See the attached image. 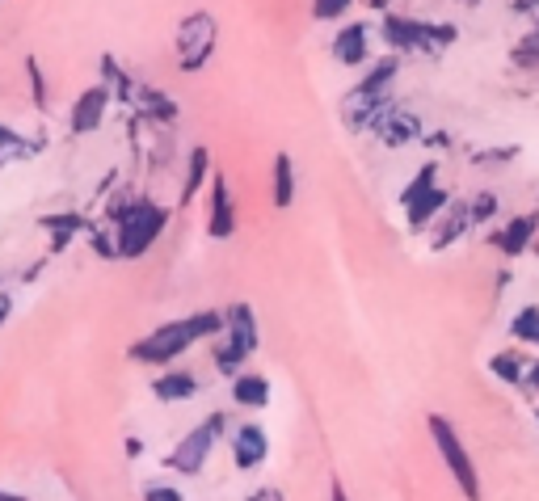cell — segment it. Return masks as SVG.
<instances>
[{
  "instance_id": "cell-1",
  "label": "cell",
  "mask_w": 539,
  "mask_h": 501,
  "mask_svg": "<svg viewBox=\"0 0 539 501\" xmlns=\"http://www.w3.org/2000/svg\"><path fill=\"white\" fill-rule=\"evenodd\" d=\"M224 329V312H190L182 320H169V325L152 329L148 337L127 350L131 363H144V367H169L173 358H182L190 346H198L203 337H215Z\"/></svg>"
},
{
  "instance_id": "cell-2",
  "label": "cell",
  "mask_w": 539,
  "mask_h": 501,
  "mask_svg": "<svg viewBox=\"0 0 539 501\" xmlns=\"http://www.w3.org/2000/svg\"><path fill=\"white\" fill-rule=\"evenodd\" d=\"M224 342L215 346V367L224 379H236L245 371V363L257 354V342H262V333H257V316L249 304H232L224 308Z\"/></svg>"
},
{
  "instance_id": "cell-3",
  "label": "cell",
  "mask_w": 539,
  "mask_h": 501,
  "mask_svg": "<svg viewBox=\"0 0 539 501\" xmlns=\"http://www.w3.org/2000/svg\"><path fill=\"white\" fill-rule=\"evenodd\" d=\"M224 434H228V413H207V422H198L182 443L165 455V468L177 476H203V468L211 464V455Z\"/></svg>"
},
{
  "instance_id": "cell-4",
  "label": "cell",
  "mask_w": 539,
  "mask_h": 501,
  "mask_svg": "<svg viewBox=\"0 0 539 501\" xmlns=\"http://www.w3.org/2000/svg\"><path fill=\"white\" fill-rule=\"evenodd\" d=\"M426 426H430V438H434L438 455H443V464H447L451 480L459 485V493H464V501H481V497H485V489H481V472H476L472 455H468V447H464V438H459L455 426L447 422V417H438V413L426 417Z\"/></svg>"
},
{
  "instance_id": "cell-5",
  "label": "cell",
  "mask_w": 539,
  "mask_h": 501,
  "mask_svg": "<svg viewBox=\"0 0 539 501\" xmlns=\"http://www.w3.org/2000/svg\"><path fill=\"white\" fill-rule=\"evenodd\" d=\"M165 224H169V207L152 203V198H135L131 215L118 224V236H114L118 240V257H144L156 240H161Z\"/></svg>"
},
{
  "instance_id": "cell-6",
  "label": "cell",
  "mask_w": 539,
  "mask_h": 501,
  "mask_svg": "<svg viewBox=\"0 0 539 501\" xmlns=\"http://www.w3.org/2000/svg\"><path fill=\"white\" fill-rule=\"evenodd\" d=\"M215 38H219V26L215 17L194 9L182 26H177V38H173V51H177V68L182 72H198L215 55Z\"/></svg>"
},
{
  "instance_id": "cell-7",
  "label": "cell",
  "mask_w": 539,
  "mask_h": 501,
  "mask_svg": "<svg viewBox=\"0 0 539 501\" xmlns=\"http://www.w3.org/2000/svg\"><path fill=\"white\" fill-rule=\"evenodd\" d=\"M455 38V26H426L413 17H384V43L396 51H422V47H447Z\"/></svg>"
},
{
  "instance_id": "cell-8",
  "label": "cell",
  "mask_w": 539,
  "mask_h": 501,
  "mask_svg": "<svg viewBox=\"0 0 539 501\" xmlns=\"http://www.w3.org/2000/svg\"><path fill=\"white\" fill-rule=\"evenodd\" d=\"M371 131L384 139L388 148H405V144H413L417 135H422V118H417L413 110H405V106H396V102H388L384 110H379L375 118H371Z\"/></svg>"
},
{
  "instance_id": "cell-9",
  "label": "cell",
  "mask_w": 539,
  "mask_h": 501,
  "mask_svg": "<svg viewBox=\"0 0 539 501\" xmlns=\"http://www.w3.org/2000/svg\"><path fill=\"white\" fill-rule=\"evenodd\" d=\"M232 464L236 472H257L270 459V434L257 426V422H245V426H236L232 430Z\"/></svg>"
},
{
  "instance_id": "cell-10",
  "label": "cell",
  "mask_w": 539,
  "mask_h": 501,
  "mask_svg": "<svg viewBox=\"0 0 539 501\" xmlns=\"http://www.w3.org/2000/svg\"><path fill=\"white\" fill-rule=\"evenodd\" d=\"M106 106H110V89H106V85L85 89V93L72 102V110H68V127H72L76 135L97 131V127H102V118H106Z\"/></svg>"
},
{
  "instance_id": "cell-11",
  "label": "cell",
  "mask_w": 539,
  "mask_h": 501,
  "mask_svg": "<svg viewBox=\"0 0 539 501\" xmlns=\"http://www.w3.org/2000/svg\"><path fill=\"white\" fill-rule=\"evenodd\" d=\"M207 232L215 240H228L236 236V207H232V194H228V177L215 173L211 177V215H207Z\"/></svg>"
},
{
  "instance_id": "cell-12",
  "label": "cell",
  "mask_w": 539,
  "mask_h": 501,
  "mask_svg": "<svg viewBox=\"0 0 539 501\" xmlns=\"http://www.w3.org/2000/svg\"><path fill=\"white\" fill-rule=\"evenodd\" d=\"M123 102H127L131 110H144L148 118H156V123H173V118H177V102H173V97H165L161 89L144 85V80H135Z\"/></svg>"
},
{
  "instance_id": "cell-13",
  "label": "cell",
  "mask_w": 539,
  "mask_h": 501,
  "mask_svg": "<svg viewBox=\"0 0 539 501\" xmlns=\"http://www.w3.org/2000/svg\"><path fill=\"white\" fill-rule=\"evenodd\" d=\"M38 228L51 236V253H64L72 245V236L89 228V219L81 211H51V215H38Z\"/></svg>"
},
{
  "instance_id": "cell-14",
  "label": "cell",
  "mask_w": 539,
  "mask_h": 501,
  "mask_svg": "<svg viewBox=\"0 0 539 501\" xmlns=\"http://www.w3.org/2000/svg\"><path fill=\"white\" fill-rule=\"evenodd\" d=\"M367 51H371V43H367V26H363V22L346 26L342 34L333 38V59H337V64H346V68H358V64H363Z\"/></svg>"
},
{
  "instance_id": "cell-15",
  "label": "cell",
  "mask_w": 539,
  "mask_h": 501,
  "mask_svg": "<svg viewBox=\"0 0 539 501\" xmlns=\"http://www.w3.org/2000/svg\"><path fill=\"white\" fill-rule=\"evenodd\" d=\"M232 400L241 409H266L270 405V379L257 371H241L232 379Z\"/></svg>"
},
{
  "instance_id": "cell-16",
  "label": "cell",
  "mask_w": 539,
  "mask_h": 501,
  "mask_svg": "<svg viewBox=\"0 0 539 501\" xmlns=\"http://www.w3.org/2000/svg\"><path fill=\"white\" fill-rule=\"evenodd\" d=\"M198 388V375L194 371H165L161 379H152V396L165 400V405H177V400H190Z\"/></svg>"
},
{
  "instance_id": "cell-17",
  "label": "cell",
  "mask_w": 539,
  "mask_h": 501,
  "mask_svg": "<svg viewBox=\"0 0 539 501\" xmlns=\"http://www.w3.org/2000/svg\"><path fill=\"white\" fill-rule=\"evenodd\" d=\"M270 203L278 211H287L295 203V165H291L287 152H278L274 165H270Z\"/></svg>"
},
{
  "instance_id": "cell-18",
  "label": "cell",
  "mask_w": 539,
  "mask_h": 501,
  "mask_svg": "<svg viewBox=\"0 0 539 501\" xmlns=\"http://www.w3.org/2000/svg\"><path fill=\"white\" fill-rule=\"evenodd\" d=\"M535 228H539V215H518V219H510V224L493 236V245L502 249L506 257H518V253H523V249L531 245Z\"/></svg>"
},
{
  "instance_id": "cell-19",
  "label": "cell",
  "mask_w": 539,
  "mask_h": 501,
  "mask_svg": "<svg viewBox=\"0 0 539 501\" xmlns=\"http://www.w3.org/2000/svg\"><path fill=\"white\" fill-rule=\"evenodd\" d=\"M447 207H451V194H447L443 186H434L430 194H422L417 203H409V207H405V211H409V228H413V232H422V228H426V224H434V219L443 215Z\"/></svg>"
},
{
  "instance_id": "cell-20",
  "label": "cell",
  "mask_w": 539,
  "mask_h": 501,
  "mask_svg": "<svg viewBox=\"0 0 539 501\" xmlns=\"http://www.w3.org/2000/svg\"><path fill=\"white\" fill-rule=\"evenodd\" d=\"M472 228V215H468V203H455V207H447L443 211V224L434 228V249H447L451 240H459Z\"/></svg>"
},
{
  "instance_id": "cell-21",
  "label": "cell",
  "mask_w": 539,
  "mask_h": 501,
  "mask_svg": "<svg viewBox=\"0 0 539 501\" xmlns=\"http://www.w3.org/2000/svg\"><path fill=\"white\" fill-rule=\"evenodd\" d=\"M489 371L502 379V384L518 388L523 384V375H527V363H523V350H502V354H493L489 358Z\"/></svg>"
},
{
  "instance_id": "cell-22",
  "label": "cell",
  "mask_w": 539,
  "mask_h": 501,
  "mask_svg": "<svg viewBox=\"0 0 539 501\" xmlns=\"http://www.w3.org/2000/svg\"><path fill=\"white\" fill-rule=\"evenodd\" d=\"M43 152V144H30L26 135H17L13 127H0V165H13V160H30Z\"/></svg>"
},
{
  "instance_id": "cell-23",
  "label": "cell",
  "mask_w": 539,
  "mask_h": 501,
  "mask_svg": "<svg viewBox=\"0 0 539 501\" xmlns=\"http://www.w3.org/2000/svg\"><path fill=\"white\" fill-rule=\"evenodd\" d=\"M207 173H211V148H194V152H190V165H186V186H182V203H190V198H194L198 190H203Z\"/></svg>"
},
{
  "instance_id": "cell-24",
  "label": "cell",
  "mask_w": 539,
  "mask_h": 501,
  "mask_svg": "<svg viewBox=\"0 0 539 501\" xmlns=\"http://www.w3.org/2000/svg\"><path fill=\"white\" fill-rule=\"evenodd\" d=\"M392 76H396V59L388 55V59H379V64L371 68V76L358 80V89L371 93V97H388V89H392Z\"/></svg>"
},
{
  "instance_id": "cell-25",
  "label": "cell",
  "mask_w": 539,
  "mask_h": 501,
  "mask_svg": "<svg viewBox=\"0 0 539 501\" xmlns=\"http://www.w3.org/2000/svg\"><path fill=\"white\" fill-rule=\"evenodd\" d=\"M510 333H514L523 346H539V304H527L523 312H518V316L510 320Z\"/></svg>"
},
{
  "instance_id": "cell-26",
  "label": "cell",
  "mask_w": 539,
  "mask_h": 501,
  "mask_svg": "<svg viewBox=\"0 0 539 501\" xmlns=\"http://www.w3.org/2000/svg\"><path fill=\"white\" fill-rule=\"evenodd\" d=\"M434 177H438V165H422V169H417V177H413V182L401 190V207H409V203H417L422 194H430V190L438 186Z\"/></svg>"
},
{
  "instance_id": "cell-27",
  "label": "cell",
  "mask_w": 539,
  "mask_h": 501,
  "mask_svg": "<svg viewBox=\"0 0 539 501\" xmlns=\"http://www.w3.org/2000/svg\"><path fill=\"white\" fill-rule=\"evenodd\" d=\"M26 76H30V93H34V106L38 110H47V76H43V64L30 55L26 59Z\"/></svg>"
},
{
  "instance_id": "cell-28",
  "label": "cell",
  "mask_w": 539,
  "mask_h": 501,
  "mask_svg": "<svg viewBox=\"0 0 539 501\" xmlns=\"http://www.w3.org/2000/svg\"><path fill=\"white\" fill-rule=\"evenodd\" d=\"M497 207H502V203H497V194H493V190L476 194L472 203H468V215H472V224H485V219H493V215H497Z\"/></svg>"
},
{
  "instance_id": "cell-29",
  "label": "cell",
  "mask_w": 539,
  "mask_h": 501,
  "mask_svg": "<svg viewBox=\"0 0 539 501\" xmlns=\"http://www.w3.org/2000/svg\"><path fill=\"white\" fill-rule=\"evenodd\" d=\"M354 0H312V17L316 22H333V17H342Z\"/></svg>"
},
{
  "instance_id": "cell-30",
  "label": "cell",
  "mask_w": 539,
  "mask_h": 501,
  "mask_svg": "<svg viewBox=\"0 0 539 501\" xmlns=\"http://www.w3.org/2000/svg\"><path fill=\"white\" fill-rule=\"evenodd\" d=\"M139 501H186V493L165 480V485H144V493H139Z\"/></svg>"
},
{
  "instance_id": "cell-31",
  "label": "cell",
  "mask_w": 539,
  "mask_h": 501,
  "mask_svg": "<svg viewBox=\"0 0 539 501\" xmlns=\"http://www.w3.org/2000/svg\"><path fill=\"white\" fill-rule=\"evenodd\" d=\"M89 245H93L97 257H118V240L110 232H102V228H89Z\"/></svg>"
},
{
  "instance_id": "cell-32",
  "label": "cell",
  "mask_w": 539,
  "mask_h": 501,
  "mask_svg": "<svg viewBox=\"0 0 539 501\" xmlns=\"http://www.w3.org/2000/svg\"><path fill=\"white\" fill-rule=\"evenodd\" d=\"M514 59H518V64H527V68H535V64H539V34H531L527 43L514 51Z\"/></svg>"
},
{
  "instance_id": "cell-33",
  "label": "cell",
  "mask_w": 539,
  "mask_h": 501,
  "mask_svg": "<svg viewBox=\"0 0 539 501\" xmlns=\"http://www.w3.org/2000/svg\"><path fill=\"white\" fill-rule=\"evenodd\" d=\"M245 501H287V493L278 489V485H262V489H253Z\"/></svg>"
},
{
  "instance_id": "cell-34",
  "label": "cell",
  "mask_w": 539,
  "mask_h": 501,
  "mask_svg": "<svg viewBox=\"0 0 539 501\" xmlns=\"http://www.w3.org/2000/svg\"><path fill=\"white\" fill-rule=\"evenodd\" d=\"M329 501H350V493H346V485H342V480H329Z\"/></svg>"
},
{
  "instance_id": "cell-35",
  "label": "cell",
  "mask_w": 539,
  "mask_h": 501,
  "mask_svg": "<svg viewBox=\"0 0 539 501\" xmlns=\"http://www.w3.org/2000/svg\"><path fill=\"white\" fill-rule=\"evenodd\" d=\"M523 384L539 392V363H531V367H527V375H523Z\"/></svg>"
},
{
  "instance_id": "cell-36",
  "label": "cell",
  "mask_w": 539,
  "mask_h": 501,
  "mask_svg": "<svg viewBox=\"0 0 539 501\" xmlns=\"http://www.w3.org/2000/svg\"><path fill=\"white\" fill-rule=\"evenodd\" d=\"M9 312H13V299H9L5 291H0V325H5V320H9Z\"/></svg>"
},
{
  "instance_id": "cell-37",
  "label": "cell",
  "mask_w": 539,
  "mask_h": 501,
  "mask_svg": "<svg viewBox=\"0 0 539 501\" xmlns=\"http://www.w3.org/2000/svg\"><path fill=\"white\" fill-rule=\"evenodd\" d=\"M127 455L139 459V455H144V443H139V438H127Z\"/></svg>"
},
{
  "instance_id": "cell-38",
  "label": "cell",
  "mask_w": 539,
  "mask_h": 501,
  "mask_svg": "<svg viewBox=\"0 0 539 501\" xmlns=\"http://www.w3.org/2000/svg\"><path fill=\"white\" fill-rule=\"evenodd\" d=\"M0 501H30V497H22V493H9V489H0Z\"/></svg>"
},
{
  "instance_id": "cell-39",
  "label": "cell",
  "mask_w": 539,
  "mask_h": 501,
  "mask_svg": "<svg viewBox=\"0 0 539 501\" xmlns=\"http://www.w3.org/2000/svg\"><path fill=\"white\" fill-rule=\"evenodd\" d=\"M535 5H539V0H518V13H531Z\"/></svg>"
},
{
  "instance_id": "cell-40",
  "label": "cell",
  "mask_w": 539,
  "mask_h": 501,
  "mask_svg": "<svg viewBox=\"0 0 539 501\" xmlns=\"http://www.w3.org/2000/svg\"><path fill=\"white\" fill-rule=\"evenodd\" d=\"M371 5H375V9H384V5H388V0H371Z\"/></svg>"
}]
</instances>
